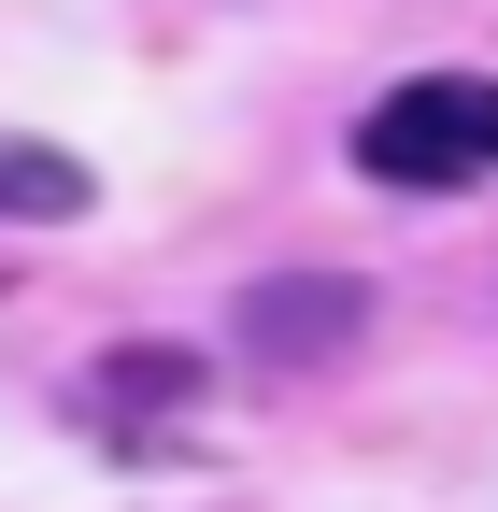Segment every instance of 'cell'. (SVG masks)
I'll list each match as a JSON object with an SVG mask.
<instances>
[{
    "instance_id": "1",
    "label": "cell",
    "mask_w": 498,
    "mask_h": 512,
    "mask_svg": "<svg viewBox=\"0 0 498 512\" xmlns=\"http://www.w3.org/2000/svg\"><path fill=\"white\" fill-rule=\"evenodd\" d=\"M356 171L399 185V200H456L498 185V72H413L356 114Z\"/></svg>"
},
{
    "instance_id": "2",
    "label": "cell",
    "mask_w": 498,
    "mask_h": 512,
    "mask_svg": "<svg viewBox=\"0 0 498 512\" xmlns=\"http://www.w3.org/2000/svg\"><path fill=\"white\" fill-rule=\"evenodd\" d=\"M242 342H257L271 370H285V356H314V342H356V285H271L257 313H242Z\"/></svg>"
},
{
    "instance_id": "3",
    "label": "cell",
    "mask_w": 498,
    "mask_h": 512,
    "mask_svg": "<svg viewBox=\"0 0 498 512\" xmlns=\"http://www.w3.org/2000/svg\"><path fill=\"white\" fill-rule=\"evenodd\" d=\"M86 200H100V185L57 157V143H0V214H43L57 228V214H86Z\"/></svg>"
}]
</instances>
